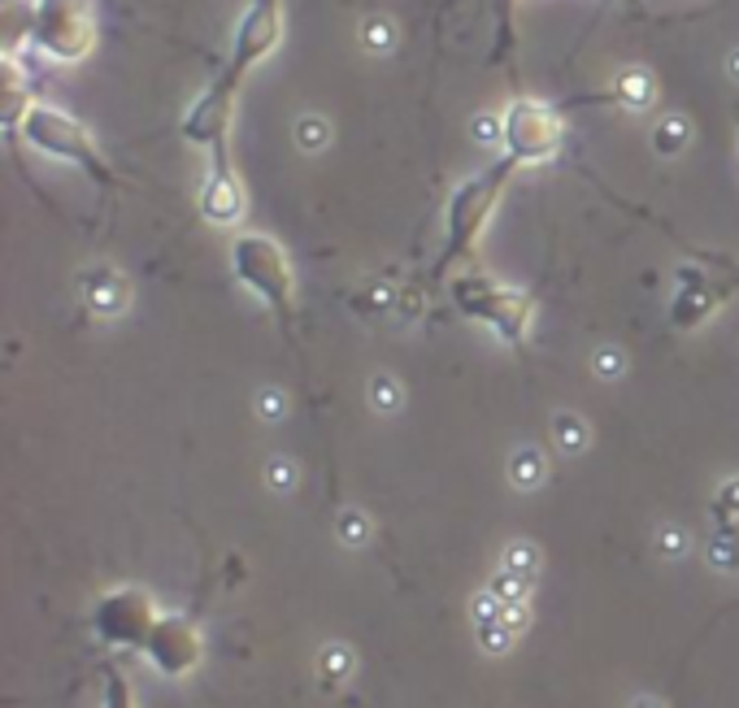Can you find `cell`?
<instances>
[{
	"mask_svg": "<svg viewBox=\"0 0 739 708\" xmlns=\"http://www.w3.org/2000/svg\"><path fill=\"white\" fill-rule=\"evenodd\" d=\"M727 530H731V535H736V544H739V522H736V526H727Z\"/></svg>",
	"mask_w": 739,
	"mask_h": 708,
	"instance_id": "d590c367",
	"label": "cell"
},
{
	"mask_svg": "<svg viewBox=\"0 0 739 708\" xmlns=\"http://www.w3.org/2000/svg\"><path fill=\"white\" fill-rule=\"evenodd\" d=\"M18 131H22V140L31 143L40 157L83 170V174H87L92 183H100V187L114 183V170H109V161H105V152H100L96 136H92L78 118H71V114H62V109L35 100Z\"/></svg>",
	"mask_w": 739,
	"mask_h": 708,
	"instance_id": "7a4b0ae2",
	"label": "cell"
},
{
	"mask_svg": "<svg viewBox=\"0 0 739 708\" xmlns=\"http://www.w3.org/2000/svg\"><path fill=\"white\" fill-rule=\"evenodd\" d=\"M296 140L304 143V148H322V143H326V122H322V118H304V122L296 127Z\"/></svg>",
	"mask_w": 739,
	"mask_h": 708,
	"instance_id": "f1b7e54d",
	"label": "cell"
},
{
	"mask_svg": "<svg viewBox=\"0 0 739 708\" xmlns=\"http://www.w3.org/2000/svg\"><path fill=\"white\" fill-rule=\"evenodd\" d=\"M544 474H548V465H544L539 448H517L510 457V483L522 487V492H535L544 483Z\"/></svg>",
	"mask_w": 739,
	"mask_h": 708,
	"instance_id": "2e32d148",
	"label": "cell"
},
{
	"mask_svg": "<svg viewBox=\"0 0 739 708\" xmlns=\"http://www.w3.org/2000/svg\"><path fill=\"white\" fill-rule=\"evenodd\" d=\"M266 487L279 492V496L296 492V465L288 461V457H275V461L266 465Z\"/></svg>",
	"mask_w": 739,
	"mask_h": 708,
	"instance_id": "cb8c5ba5",
	"label": "cell"
},
{
	"mask_svg": "<svg viewBox=\"0 0 739 708\" xmlns=\"http://www.w3.org/2000/svg\"><path fill=\"white\" fill-rule=\"evenodd\" d=\"M474 631H479V647H483V652H492V656L510 652V647H514V639H517L505 622H496V626H474Z\"/></svg>",
	"mask_w": 739,
	"mask_h": 708,
	"instance_id": "484cf974",
	"label": "cell"
},
{
	"mask_svg": "<svg viewBox=\"0 0 739 708\" xmlns=\"http://www.w3.org/2000/svg\"><path fill=\"white\" fill-rule=\"evenodd\" d=\"M366 44L374 53H387V49H392V31H387L383 22H366Z\"/></svg>",
	"mask_w": 739,
	"mask_h": 708,
	"instance_id": "4dcf8cb0",
	"label": "cell"
},
{
	"mask_svg": "<svg viewBox=\"0 0 739 708\" xmlns=\"http://www.w3.org/2000/svg\"><path fill=\"white\" fill-rule=\"evenodd\" d=\"M78 291H83V304L96 313V318H118L131 300V287L127 279L114 270V266H92L83 279H78Z\"/></svg>",
	"mask_w": 739,
	"mask_h": 708,
	"instance_id": "4fadbf2b",
	"label": "cell"
},
{
	"mask_svg": "<svg viewBox=\"0 0 739 708\" xmlns=\"http://www.w3.org/2000/svg\"><path fill=\"white\" fill-rule=\"evenodd\" d=\"M100 708H136L131 683H127L118 669H109V674H105V705Z\"/></svg>",
	"mask_w": 739,
	"mask_h": 708,
	"instance_id": "d4e9b609",
	"label": "cell"
},
{
	"mask_svg": "<svg viewBox=\"0 0 739 708\" xmlns=\"http://www.w3.org/2000/svg\"><path fill=\"white\" fill-rule=\"evenodd\" d=\"M370 405H374L378 414H396V409H400V383L387 378V374H378V378L370 383Z\"/></svg>",
	"mask_w": 739,
	"mask_h": 708,
	"instance_id": "7402d4cb",
	"label": "cell"
},
{
	"mask_svg": "<svg viewBox=\"0 0 739 708\" xmlns=\"http://www.w3.org/2000/svg\"><path fill=\"white\" fill-rule=\"evenodd\" d=\"M501 569H510V573H517V578H526V582H531V578L539 573V548H535V544H526V539H517V544L505 548Z\"/></svg>",
	"mask_w": 739,
	"mask_h": 708,
	"instance_id": "ac0fdd59",
	"label": "cell"
},
{
	"mask_svg": "<svg viewBox=\"0 0 739 708\" xmlns=\"http://www.w3.org/2000/svg\"><path fill=\"white\" fill-rule=\"evenodd\" d=\"M157 622H161V613H157L152 596L140 591V587H114L92 609L96 639H105L109 647H127V652H144V643L157 631Z\"/></svg>",
	"mask_w": 739,
	"mask_h": 708,
	"instance_id": "52a82bcc",
	"label": "cell"
},
{
	"mask_svg": "<svg viewBox=\"0 0 739 708\" xmlns=\"http://www.w3.org/2000/svg\"><path fill=\"white\" fill-rule=\"evenodd\" d=\"M322 678H326V687H340L349 674H353V652L349 647H340V643H331L326 652H322Z\"/></svg>",
	"mask_w": 739,
	"mask_h": 708,
	"instance_id": "d6986e66",
	"label": "cell"
},
{
	"mask_svg": "<svg viewBox=\"0 0 739 708\" xmlns=\"http://www.w3.org/2000/svg\"><path fill=\"white\" fill-rule=\"evenodd\" d=\"M553 439H557V448L561 452H583L588 448V439H591V430L583 426V418H575V414H561L557 422H553Z\"/></svg>",
	"mask_w": 739,
	"mask_h": 708,
	"instance_id": "e0dca14e",
	"label": "cell"
},
{
	"mask_svg": "<svg viewBox=\"0 0 739 708\" xmlns=\"http://www.w3.org/2000/svg\"><path fill=\"white\" fill-rule=\"evenodd\" d=\"M244 210H248V201H244L239 174L231 165H214L210 179H205V187H201V213L210 222H218V226H235L244 217Z\"/></svg>",
	"mask_w": 739,
	"mask_h": 708,
	"instance_id": "7c38bea8",
	"label": "cell"
},
{
	"mask_svg": "<svg viewBox=\"0 0 739 708\" xmlns=\"http://www.w3.org/2000/svg\"><path fill=\"white\" fill-rule=\"evenodd\" d=\"M657 544H662V548H665V553H670V557H678V553L687 548V539H683V530H678V526H665L662 539H657Z\"/></svg>",
	"mask_w": 739,
	"mask_h": 708,
	"instance_id": "d6a6232c",
	"label": "cell"
},
{
	"mask_svg": "<svg viewBox=\"0 0 739 708\" xmlns=\"http://www.w3.org/2000/svg\"><path fill=\"white\" fill-rule=\"evenodd\" d=\"M561 114L535 96H517L510 109L501 114V143H505V161L514 165H548L561 152Z\"/></svg>",
	"mask_w": 739,
	"mask_h": 708,
	"instance_id": "8992f818",
	"label": "cell"
},
{
	"mask_svg": "<svg viewBox=\"0 0 739 708\" xmlns=\"http://www.w3.org/2000/svg\"><path fill=\"white\" fill-rule=\"evenodd\" d=\"M514 170H517L514 161H501V165L479 170V174H470L465 183H457V187H452V196H448V213H443V257H448V261H452V257H470V253H474V244H479V235H483L488 217H492L496 205H501L505 183H510V174H514Z\"/></svg>",
	"mask_w": 739,
	"mask_h": 708,
	"instance_id": "5b68a950",
	"label": "cell"
},
{
	"mask_svg": "<svg viewBox=\"0 0 739 708\" xmlns=\"http://www.w3.org/2000/svg\"><path fill=\"white\" fill-rule=\"evenodd\" d=\"M709 566L722 569V573H727V569L736 573L739 569V544H736V535H731V530H718V535L709 539Z\"/></svg>",
	"mask_w": 739,
	"mask_h": 708,
	"instance_id": "ffe728a7",
	"label": "cell"
},
{
	"mask_svg": "<svg viewBox=\"0 0 739 708\" xmlns=\"http://www.w3.org/2000/svg\"><path fill=\"white\" fill-rule=\"evenodd\" d=\"M618 100L626 109H653L657 105V78L649 71H626L618 78Z\"/></svg>",
	"mask_w": 739,
	"mask_h": 708,
	"instance_id": "9a60e30c",
	"label": "cell"
},
{
	"mask_svg": "<svg viewBox=\"0 0 739 708\" xmlns=\"http://www.w3.org/2000/svg\"><path fill=\"white\" fill-rule=\"evenodd\" d=\"M231 270L235 279L248 287L275 318H292L296 313V270L292 257L283 253L279 239H270L266 230H244L231 239Z\"/></svg>",
	"mask_w": 739,
	"mask_h": 708,
	"instance_id": "6da1fadb",
	"label": "cell"
},
{
	"mask_svg": "<svg viewBox=\"0 0 739 708\" xmlns=\"http://www.w3.org/2000/svg\"><path fill=\"white\" fill-rule=\"evenodd\" d=\"M514 635H522L526 631V600H514V604H505V618H501Z\"/></svg>",
	"mask_w": 739,
	"mask_h": 708,
	"instance_id": "1f68e13d",
	"label": "cell"
},
{
	"mask_svg": "<svg viewBox=\"0 0 739 708\" xmlns=\"http://www.w3.org/2000/svg\"><path fill=\"white\" fill-rule=\"evenodd\" d=\"M596 369H600L604 378H618V374L626 369V356L618 353V348H604V353L596 356Z\"/></svg>",
	"mask_w": 739,
	"mask_h": 708,
	"instance_id": "f546056e",
	"label": "cell"
},
{
	"mask_svg": "<svg viewBox=\"0 0 739 708\" xmlns=\"http://www.w3.org/2000/svg\"><path fill=\"white\" fill-rule=\"evenodd\" d=\"M714 517H718L722 530L739 522V479H731V483L718 487V496H714Z\"/></svg>",
	"mask_w": 739,
	"mask_h": 708,
	"instance_id": "44dd1931",
	"label": "cell"
},
{
	"mask_svg": "<svg viewBox=\"0 0 739 708\" xmlns=\"http://www.w3.org/2000/svg\"><path fill=\"white\" fill-rule=\"evenodd\" d=\"M678 291H674V300H670V322L678 326V331H692V326H700L718 304H722V287L709 283L705 275H692V270H683L678 275Z\"/></svg>",
	"mask_w": 739,
	"mask_h": 708,
	"instance_id": "8fae6325",
	"label": "cell"
},
{
	"mask_svg": "<svg viewBox=\"0 0 739 708\" xmlns=\"http://www.w3.org/2000/svg\"><path fill=\"white\" fill-rule=\"evenodd\" d=\"M335 530H340V544H349V548H362V544H366V539H370V522H366V513H357V508L340 513Z\"/></svg>",
	"mask_w": 739,
	"mask_h": 708,
	"instance_id": "603a6c76",
	"label": "cell"
},
{
	"mask_svg": "<svg viewBox=\"0 0 739 708\" xmlns=\"http://www.w3.org/2000/svg\"><path fill=\"white\" fill-rule=\"evenodd\" d=\"M452 304L470 322H483L505 348H522L526 335H531V322H535V300L526 291H514V287L488 279V275L452 279Z\"/></svg>",
	"mask_w": 739,
	"mask_h": 708,
	"instance_id": "277c9868",
	"label": "cell"
},
{
	"mask_svg": "<svg viewBox=\"0 0 739 708\" xmlns=\"http://www.w3.org/2000/svg\"><path fill=\"white\" fill-rule=\"evenodd\" d=\"M261 418H283V396L279 391H261Z\"/></svg>",
	"mask_w": 739,
	"mask_h": 708,
	"instance_id": "836d02e7",
	"label": "cell"
},
{
	"mask_svg": "<svg viewBox=\"0 0 739 708\" xmlns=\"http://www.w3.org/2000/svg\"><path fill=\"white\" fill-rule=\"evenodd\" d=\"M31 105H35V92L26 87V71L18 62V49H4V127L18 131L22 118L31 114Z\"/></svg>",
	"mask_w": 739,
	"mask_h": 708,
	"instance_id": "5bb4252c",
	"label": "cell"
},
{
	"mask_svg": "<svg viewBox=\"0 0 739 708\" xmlns=\"http://www.w3.org/2000/svg\"><path fill=\"white\" fill-rule=\"evenodd\" d=\"M283 40V0H248L239 22H235V35H231V57L222 74L231 83H244V74L257 71Z\"/></svg>",
	"mask_w": 739,
	"mask_h": 708,
	"instance_id": "ba28073f",
	"label": "cell"
},
{
	"mask_svg": "<svg viewBox=\"0 0 739 708\" xmlns=\"http://www.w3.org/2000/svg\"><path fill=\"white\" fill-rule=\"evenodd\" d=\"M235 92L239 83H231L226 74H218L183 114V140L201 143L214 152V165H231L226 157V140H231V122H235Z\"/></svg>",
	"mask_w": 739,
	"mask_h": 708,
	"instance_id": "9c48e42d",
	"label": "cell"
},
{
	"mask_svg": "<svg viewBox=\"0 0 739 708\" xmlns=\"http://www.w3.org/2000/svg\"><path fill=\"white\" fill-rule=\"evenodd\" d=\"M96 0H31L26 4V35L31 44L57 62L74 66L96 49Z\"/></svg>",
	"mask_w": 739,
	"mask_h": 708,
	"instance_id": "3957f363",
	"label": "cell"
},
{
	"mask_svg": "<svg viewBox=\"0 0 739 708\" xmlns=\"http://www.w3.org/2000/svg\"><path fill=\"white\" fill-rule=\"evenodd\" d=\"M144 656L161 678H188L205 661V639L188 618H161L157 631L148 635Z\"/></svg>",
	"mask_w": 739,
	"mask_h": 708,
	"instance_id": "30bf717a",
	"label": "cell"
},
{
	"mask_svg": "<svg viewBox=\"0 0 739 708\" xmlns=\"http://www.w3.org/2000/svg\"><path fill=\"white\" fill-rule=\"evenodd\" d=\"M492 591H496L505 604H514V600H526L531 582H526V578H517V573H510V569H501V573L492 578Z\"/></svg>",
	"mask_w": 739,
	"mask_h": 708,
	"instance_id": "4316f807",
	"label": "cell"
},
{
	"mask_svg": "<svg viewBox=\"0 0 739 708\" xmlns=\"http://www.w3.org/2000/svg\"><path fill=\"white\" fill-rule=\"evenodd\" d=\"M687 136H692V131H687L683 118H662V127H657V148H662V152H678V148L687 143Z\"/></svg>",
	"mask_w": 739,
	"mask_h": 708,
	"instance_id": "83f0119b",
	"label": "cell"
},
{
	"mask_svg": "<svg viewBox=\"0 0 739 708\" xmlns=\"http://www.w3.org/2000/svg\"><path fill=\"white\" fill-rule=\"evenodd\" d=\"M631 708H662V705H657V700H635Z\"/></svg>",
	"mask_w": 739,
	"mask_h": 708,
	"instance_id": "e575fe53",
	"label": "cell"
}]
</instances>
